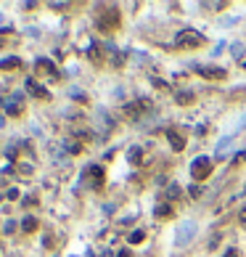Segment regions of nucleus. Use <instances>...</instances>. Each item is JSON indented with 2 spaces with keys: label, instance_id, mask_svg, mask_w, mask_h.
<instances>
[{
  "label": "nucleus",
  "instance_id": "6ab92c4d",
  "mask_svg": "<svg viewBox=\"0 0 246 257\" xmlns=\"http://www.w3.org/2000/svg\"><path fill=\"white\" fill-rule=\"evenodd\" d=\"M117 257H130V252H127V249H122V252H119Z\"/></svg>",
  "mask_w": 246,
  "mask_h": 257
},
{
  "label": "nucleus",
  "instance_id": "423d86ee",
  "mask_svg": "<svg viewBox=\"0 0 246 257\" xmlns=\"http://www.w3.org/2000/svg\"><path fill=\"white\" fill-rule=\"evenodd\" d=\"M196 72L206 77V80H222L225 77V69H220V66H196Z\"/></svg>",
  "mask_w": 246,
  "mask_h": 257
},
{
  "label": "nucleus",
  "instance_id": "aec40b11",
  "mask_svg": "<svg viewBox=\"0 0 246 257\" xmlns=\"http://www.w3.org/2000/svg\"><path fill=\"white\" fill-rule=\"evenodd\" d=\"M225 257H236V249H230V252H228Z\"/></svg>",
  "mask_w": 246,
  "mask_h": 257
},
{
  "label": "nucleus",
  "instance_id": "2eb2a0df",
  "mask_svg": "<svg viewBox=\"0 0 246 257\" xmlns=\"http://www.w3.org/2000/svg\"><path fill=\"white\" fill-rule=\"evenodd\" d=\"M191 98H194V96H191L188 90H183V93H178V104H191Z\"/></svg>",
  "mask_w": 246,
  "mask_h": 257
},
{
  "label": "nucleus",
  "instance_id": "7ed1b4c3",
  "mask_svg": "<svg viewBox=\"0 0 246 257\" xmlns=\"http://www.w3.org/2000/svg\"><path fill=\"white\" fill-rule=\"evenodd\" d=\"M212 173V159L206 157H198L194 165H191V175H194V181H206Z\"/></svg>",
  "mask_w": 246,
  "mask_h": 257
},
{
  "label": "nucleus",
  "instance_id": "dca6fc26",
  "mask_svg": "<svg viewBox=\"0 0 246 257\" xmlns=\"http://www.w3.org/2000/svg\"><path fill=\"white\" fill-rule=\"evenodd\" d=\"M238 223H241V225H246V204H244L241 209H238Z\"/></svg>",
  "mask_w": 246,
  "mask_h": 257
},
{
  "label": "nucleus",
  "instance_id": "ddd939ff",
  "mask_svg": "<svg viewBox=\"0 0 246 257\" xmlns=\"http://www.w3.org/2000/svg\"><path fill=\"white\" fill-rule=\"evenodd\" d=\"M21 61L13 56V59H5V61H0V69H13V66H19Z\"/></svg>",
  "mask_w": 246,
  "mask_h": 257
},
{
  "label": "nucleus",
  "instance_id": "f257e3e1",
  "mask_svg": "<svg viewBox=\"0 0 246 257\" xmlns=\"http://www.w3.org/2000/svg\"><path fill=\"white\" fill-rule=\"evenodd\" d=\"M175 45L178 48H198V45H204V35L196 32V29H183L175 37Z\"/></svg>",
  "mask_w": 246,
  "mask_h": 257
},
{
  "label": "nucleus",
  "instance_id": "f8f14e48",
  "mask_svg": "<svg viewBox=\"0 0 246 257\" xmlns=\"http://www.w3.org/2000/svg\"><path fill=\"white\" fill-rule=\"evenodd\" d=\"M21 228H24L27 233H32L37 228V220H35V217H24V220H21Z\"/></svg>",
  "mask_w": 246,
  "mask_h": 257
},
{
  "label": "nucleus",
  "instance_id": "9d476101",
  "mask_svg": "<svg viewBox=\"0 0 246 257\" xmlns=\"http://www.w3.org/2000/svg\"><path fill=\"white\" fill-rule=\"evenodd\" d=\"M88 178L93 181V186L98 189V186L103 183V170H101V167H90V170H88Z\"/></svg>",
  "mask_w": 246,
  "mask_h": 257
},
{
  "label": "nucleus",
  "instance_id": "f3484780",
  "mask_svg": "<svg viewBox=\"0 0 246 257\" xmlns=\"http://www.w3.org/2000/svg\"><path fill=\"white\" fill-rule=\"evenodd\" d=\"M130 159H133L135 165H141V162H138V159H141V149H133V151H130Z\"/></svg>",
  "mask_w": 246,
  "mask_h": 257
},
{
  "label": "nucleus",
  "instance_id": "20e7f679",
  "mask_svg": "<svg viewBox=\"0 0 246 257\" xmlns=\"http://www.w3.org/2000/svg\"><path fill=\"white\" fill-rule=\"evenodd\" d=\"M119 24V13H117V8H106L101 16H98V27L103 29V32H109V29H114Z\"/></svg>",
  "mask_w": 246,
  "mask_h": 257
},
{
  "label": "nucleus",
  "instance_id": "1a4fd4ad",
  "mask_svg": "<svg viewBox=\"0 0 246 257\" xmlns=\"http://www.w3.org/2000/svg\"><path fill=\"white\" fill-rule=\"evenodd\" d=\"M37 69H43V72H48V74L53 77V80H56V77H58V69L53 66L48 59H37Z\"/></svg>",
  "mask_w": 246,
  "mask_h": 257
},
{
  "label": "nucleus",
  "instance_id": "4468645a",
  "mask_svg": "<svg viewBox=\"0 0 246 257\" xmlns=\"http://www.w3.org/2000/svg\"><path fill=\"white\" fill-rule=\"evenodd\" d=\"M172 215V207L170 204H161L159 209H156V217H170Z\"/></svg>",
  "mask_w": 246,
  "mask_h": 257
},
{
  "label": "nucleus",
  "instance_id": "f03ea898",
  "mask_svg": "<svg viewBox=\"0 0 246 257\" xmlns=\"http://www.w3.org/2000/svg\"><path fill=\"white\" fill-rule=\"evenodd\" d=\"M148 112H151V104L146 98H135V101H130V104H125V114L133 117V120H141V117L148 114Z\"/></svg>",
  "mask_w": 246,
  "mask_h": 257
},
{
  "label": "nucleus",
  "instance_id": "a211bd4d",
  "mask_svg": "<svg viewBox=\"0 0 246 257\" xmlns=\"http://www.w3.org/2000/svg\"><path fill=\"white\" fill-rule=\"evenodd\" d=\"M130 241H133V244H138V241H143V231H135L133 236H130Z\"/></svg>",
  "mask_w": 246,
  "mask_h": 257
},
{
  "label": "nucleus",
  "instance_id": "39448f33",
  "mask_svg": "<svg viewBox=\"0 0 246 257\" xmlns=\"http://www.w3.org/2000/svg\"><path fill=\"white\" fill-rule=\"evenodd\" d=\"M3 106H5V114H11V117H16L24 112V101H21V96H11V98H5L3 101Z\"/></svg>",
  "mask_w": 246,
  "mask_h": 257
},
{
  "label": "nucleus",
  "instance_id": "0eeeda50",
  "mask_svg": "<svg viewBox=\"0 0 246 257\" xmlns=\"http://www.w3.org/2000/svg\"><path fill=\"white\" fill-rule=\"evenodd\" d=\"M27 93H32L35 98H50V93L45 90V88H43V85L37 82V80H32V77L27 80Z\"/></svg>",
  "mask_w": 246,
  "mask_h": 257
},
{
  "label": "nucleus",
  "instance_id": "6e6552de",
  "mask_svg": "<svg viewBox=\"0 0 246 257\" xmlns=\"http://www.w3.org/2000/svg\"><path fill=\"white\" fill-rule=\"evenodd\" d=\"M167 138H170V143H172V149H175V151H183V149H186V141H183V135H180V133L170 130V133H167Z\"/></svg>",
  "mask_w": 246,
  "mask_h": 257
},
{
  "label": "nucleus",
  "instance_id": "9b49d317",
  "mask_svg": "<svg viewBox=\"0 0 246 257\" xmlns=\"http://www.w3.org/2000/svg\"><path fill=\"white\" fill-rule=\"evenodd\" d=\"M180 186L178 183H170V186H167V189H164V199H170V201H175V199H180Z\"/></svg>",
  "mask_w": 246,
  "mask_h": 257
}]
</instances>
